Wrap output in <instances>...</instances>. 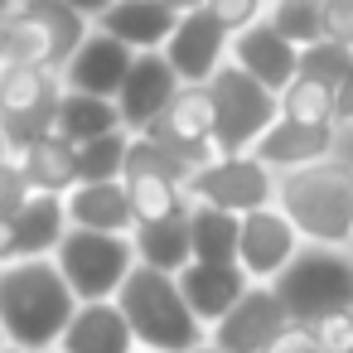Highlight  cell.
Listing matches in <instances>:
<instances>
[{
    "label": "cell",
    "instance_id": "1",
    "mask_svg": "<svg viewBox=\"0 0 353 353\" xmlns=\"http://www.w3.org/2000/svg\"><path fill=\"white\" fill-rule=\"evenodd\" d=\"M73 314L78 295L68 290L54 256H20L0 266V329L10 348L54 353Z\"/></svg>",
    "mask_w": 353,
    "mask_h": 353
},
{
    "label": "cell",
    "instance_id": "2",
    "mask_svg": "<svg viewBox=\"0 0 353 353\" xmlns=\"http://www.w3.org/2000/svg\"><path fill=\"white\" fill-rule=\"evenodd\" d=\"M276 208L290 218L300 242L348 247L353 242V165L319 160L276 179Z\"/></svg>",
    "mask_w": 353,
    "mask_h": 353
},
{
    "label": "cell",
    "instance_id": "3",
    "mask_svg": "<svg viewBox=\"0 0 353 353\" xmlns=\"http://www.w3.org/2000/svg\"><path fill=\"white\" fill-rule=\"evenodd\" d=\"M117 305H121V314L136 334V348H145V353H199L208 343V329L194 319L179 281L165 276V271L136 266L126 276Z\"/></svg>",
    "mask_w": 353,
    "mask_h": 353
},
{
    "label": "cell",
    "instance_id": "4",
    "mask_svg": "<svg viewBox=\"0 0 353 353\" xmlns=\"http://www.w3.org/2000/svg\"><path fill=\"white\" fill-rule=\"evenodd\" d=\"M276 300L285 305L290 324H319L329 314L353 310V256L343 247L300 242L295 261L271 281Z\"/></svg>",
    "mask_w": 353,
    "mask_h": 353
},
{
    "label": "cell",
    "instance_id": "5",
    "mask_svg": "<svg viewBox=\"0 0 353 353\" xmlns=\"http://www.w3.org/2000/svg\"><path fill=\"white\" fill-rule=\"evenodd\" d=\"M92 34V20L68 10L63 0H30L6 15L0 30V63H30L63 73V63L78 54V44Z\"/></svg>",
    "mask_w": 353,
    "mask_h": 353
},
{
    "label": "cell",
    "instance_id": "6",
    "mask_svg": "<svg viewBox=\"0 0 353 353\" xmlns=\"http://www.w3.org/2000/svg\"><path fill=\"white\" fill-rule=\"evenodd\" d=\"M208 97L218 112V131H213L218 155H252V145L281 121V97L266 92L256 78H247L237 63H223L213 73Z\"/></svg>",
    "mask_w": 353,
    "mask_h": 353
},
{
    "label": "cell",
    "instance_id": "7",
    "mask_svg": "<svg viewBox=\"0 0 353 353\" xmlns=\"http://www.w3.org/2000/svg\"><path fill=\"white\" fill-rule=\"evenodd\" d=\"M68 290L78 295V305H97V300H117L126 276L136 271V247L131 237L117 232H88V228H68V237L54 252Z\"/></svg>",
    "mask_w": 353,
    "mask_h": 353
},
{
    "label": "cell",
    "instance_id": "8",
    "mask_svg": "<svg viewBox=\"0 0 353 353\" xmlns=\"http://www.w3.org/2000/svg\"><path fill=\"white\" fill-rule=\"evenodd\" d=\"M63 83L49 68L30 63H0V145L20 155L25 145L54 136Z\"/></svg>",
    "mask_w": 353,
    "mask_h": 353
},
{
    "label": "cell",
    "instance_id": "9",
    "mask_svg": "<svg viewBox=\"0 0 353 353\" xmlns=\"http://www.w3.org/2000/svg\"><path fill=\"white\" fill-rule=\"evenodd\" d=\"M189 174H194V170H189L179 155H170L160 141L131 136L121 184H126L136 228H141V223H165V218L189 213Z\"/></svg>",
    "mask_w": 353,
    "mask_h": 353
},
{
    "label": "cell",
    "instance_id": "10",
    "mask_svg": "<svg viewBox=\"0 0 353 353\" xmlns=\"http://www.w3.org/2000/svg\"><path fill=\"white\" fill-rule=\"evenodd\" d=\"M189 203H208L232 218H247L256 208H276V174L256 155H218L189 174Z\"/></svg>",
    "mask_w": 353,
    "mask_h": 353
},
{
    "label": "cell",
    "instance_id": "11",
    "mask_svg": "<svg viewBox=\"0 0 353 353\" xmlns=\"http://www.w3.org/2000/svg\"><path fill=\"white\" fill-rule=\"evenodd\" d=\"M213 131H218V112H213L208 88H179V97L170 102V112H165L145 136L160 141L170 155H179L189 170H203L208 160H218Z\"/></svg>",
    "mask_w": 353,
    "mask_h": 353
},
{
    "label": "cell",
    "instance_id": "12",
    "mask_svg": "<svg viewBox=\"0 0 353 353\" xmlns=\"http://www.w3.org/2000/svg\"><path fill=\"white\" fill-rule=\"evenodd\" d=\"M285 329H290V314H285V305L276 300V290H271V285H252V290L208 329V343L223 348V353H266Z\"/></svg>",
    "mask_w": 353,
    "mask_h": 353
},
{
    "label": "cell",
    "instance_id": "13",
    "mask_svg": "<svg viewBox=\"0 0 353 353\" xmlns=\"http://www.w3.org/2000/svg\"><path fill=\"white\" fill-rule=\"evenodd\" d=\"M228 49H232V34L208 10H194V15H184L174 25V34H170V44L160 54H165V63L174 68V78L184 88H208L213 73L228 63Z\"/></svg>",
    "mask_w": 353,
    "mask_h": 353
},
{
    "label": "cell",
    "instance_id": "14",
    "mask_svg": "<svg viewBox=\"0 0 353 353\" xmlns=\"http://www.w3.org/2000/svg\"><path fill=\"white\" fill-rule=\"evenodd\" d=\"M300 252V232L281 208H256L242 218V242H237V266L247 271L252 285H271Z\"/></svg>",
    "mask_w": 353,
    "mask_h": 353
},
{
    "label": "cell",
    "instance_id": "15",
    "mask_svg": "<svg viewBox=\"0 0 353 353\" xmlns=\"http://www.w3.org/2000/svg\"><path fill=\"white\" fill-rule=\"evenodd\" d=\"M179 88H184V83L174 78V68L165 63V54H136L126 83H121V92H117L121 126H126L131 136H145V131L170 112V102L179 97Z\"/></svg>",
    "mask_w": 353,
    "mask_h": 353
},
{
    "label": "cell",
    "instance_id": "16",
    "mask_svg": "<svg viewBox=\"0 0 353 353\" xmlns=\"http://www.w3.org/2000/svg\"><path fill=\"white\" fill-rule=\"evenodd\" d=\"M131 63H136V54H131L126 44H117L112 34L92 30V34L78 44V54L63 63L59 83H63L68 92H88V97H107V102H117V92H121Z\"/></svg>",
    "mask_w": 353,
    "mask_h": 353
},
{
    "label": "cell",
    "instance_id": "17",
    "mask_svg": "<svg viewBox=\"0 0 353 353\" xmlns=\"http://www.w3.org/2000/svg\"><path fill=\"white\" fill-rule=\"evenodd\" d=\"M228 63H237L247 78H256V83H261L266 92H276V97L300 78V49L285 44L266 20L252 25V30H242V34H232Z\"/></svg>",
    "mask_w": 353,
    "mask_h": 353
},
{
    "label": "cell",
    "instance_id": "18",
    "mask_svg": "<svg viewBox=\"0 0 353 353\" xmlns=\"http://www.w3.org/2000/svg\"><path fill=\"white\" fill-rule=\"evenodd\" d=\"M174 25H179V15L165 6V0H112V6L92 20V30L112 34L131 54H160L170 44Z\"/></svg>",
    "mask_w": 353,
    "mask_h": 353
},
{
    "label": "cell",
    "instance_id": "19",
    "mask_svg": "<svg viewBox=\"0 0 353 353\" xmlns=\"http://www.w3.org/2000/svg\"><path fill=\"white\" fill-rule=\"evenodd\" d=\"M174 281H179L184 305L194 310V319H199L203 329H213V324L252 290V281H247L242 266H203V261H189Z\"/></svg>",
    "mask_w": 353,
    "mask_h": 353
},
{
    "label": "cell",
    "instance_id": "20",
    "mask_svg": "<svg viewBox=\"0 0 353 353\" xmlns=\"http://www.w3.org/2000/svg\"><path fill=\"white\" fill-rule=\"evenodd\" d=\"M54 353H136V334L117 300H97V305H78Z\"/></svg>",
    "mask_w": 353,
    "mask_h": 353
},
{
    "label": "cell",
    "instance_id": "21",
    "mask_svg": "<svg viewBox=\"0 0 353 353\" xmlns=\"http://www.w3.org/2000/svg\"><path fill=\"white\" fill-rule=\"evenodd\" d=\"M329 150H334V126H295V121H276L256 145H252V155L276 174H290V170H305V165H319V160H329Z\"/></svg>",
    "mask_w": 353,
    "mask_h": 353
},
{
    "label": "cell",
    "instance_id": "22",
    "mask_svg": "<svg viewBox=\"0 0 353 353\" xmlns=\"http://www.w3.org/2000/svg\"><path fill=\"white\" fill-rule=\"evenodd\" d=\"M68 228H88V232H117L131 237L136 232V213L126 199V184H78L68 199Z\"/></svg>",
    "mask_w": 353,
    "mask_h": 353
},
{
    "label": "cell",
    "instance_id": "23",
    "mask_svg": "<svg viewBox=\"0 0 353 353\" xmlns=\"http://www.w3.org/2000/svg\"><path fill=\"white\" fill-rule=\"evenodd\" d=\"M15 160H20V170H25V179H30L34 194L68 199V194L78 189V150H73L59 131L44 136V141H34V145H25Z\"/></svg>",
    "mask_w": 353,
    "mask_h": 353
},
{
    "label": "cell",
    "instance_id": "24",
    "mask_svg": "<svg viewBox=\"0 0 353 353\" xmlns=\"http://www.w3.org/2000/svg\"><path fill=\"white\" fill-rule=\"evenodd\" d=\"M131 247H136V266L179 276V271L194 261V247H189V213L165 218V223H141V228L131 232Z\"/></svg>",
    "mask_w": 353,
    "mask_h": 353
},
{
    "label": "cell",
    "instance_id": "25",
    "mask_svg": "<svg viewBox=\"0 0 353 353\" xmlns=\"http://www.w3.org/2000/svg\"><path fill=\"white\" fill-rule=\"evenodd\" d=\"M10 223H15L20 256H54L59 242L68 237V203L54 194H34Z\"/></svg>",
    "mask_w": 353,
    "mask_h": 353
},
{
    "label": "cell",
    "instance_id": "26",
    "mask_svg": "<svg viewBox=\"0 0 353 353\" xmlns=\"http://www.w3.org/2000/svg\"><path fill=\"white\" fill-rule=\"evenodd\" d=\"M237 242H242V218L208 208V203H189V247L194 261L203 266H237Z\"/></svg>",
    "mask_w": 353,
    "mask_h": 353
},
{
    "label": "cell",
    "instance_id": "27",
    "mask_svg": "<svg viewBox=\"0 0 353 353\" xmlns=\"http://www.w3.org/2000/svg\"><path fill=\"white\" fill-rule=\"evenodd\" d=\"M54 131H59L68 145H88V141H102V136L126 131V126H121L117 102H107V97H88V92H68V88H63Z\"/></svg>",
    "mask_w": 353,
    "mask_h": 353
},
{
    "label": "cell",
    "instance_id": "28",
    "mask_svg": "<svg viewBox=\"0 0 353 353\" xmlns=\"http://www.w3.org/2000/svg\"><path fill=\"white\" fill-rule=\"evenodd\" d=\"M78 150V184H117L126 174V150H131V131H112L102 141L73 145Z\"/></svg>",
    "mask_w": 353,
    "mask_h": 353
},
{
    "label": "cell",
    "instance_id": "29",
    "mask_svg": "<svg viewBox=\"0 0 353 353\" xmlns=\"http://www.w3.org/2000/svg\"><path fill=\"white\" fill-rule=\"evenodd\" d=\"M266 25L285 44H295V49H310V44L324 39V25H319V6H314V0H271V6H266Z\"/></svg>",
    "mask_w": 353,
    "mask_h": 353
},
{
    "label": "cell",
    "instance_id": "30",
    "mask_svg": "<svg viewBox=\"0 0 353 353\" xmlns=\"http://www.w3.org/2000/svg\"><path fill=\"white\" fill-rule=\"evenodd\" d=\"M281 117L295 121V126H334V88L295 78L281 92Z\"/></svg>",
    "mask_w": 353,
    "mask_h": 353
},
{
    "label": "cell",
    "instance_id": "31",
    "mask_svg": "<svg viewBox=\"0 0 353 353\" xmlns=\"http://www.w3.org/2000/svg\"><path fill=\"white\" fill-rule=\"evenodd\" d=\"M348 63H353V49L329 44V39H319V44L300 49V78L324 83V88H339V83H343V73H348Z\"/></svg>",
    "mask_w": 353,
    "mask_h": 353
},
{
    "label": "cell",
    "instance_id": "32",
    "mask_svg": "<svg viewBox=\"0 0 353 353\" xmlns=\"http://www.w3.org/2000/svg\"><path fill=\"white\" fill-rule=\"evenodd\" d=\"M30 199H34V189H30L20 160H15L10 150H0V218H15Z\"/></svg>",
    "mask_w": 353,
    "mask_h": 353
},
{
    "label": "cell",
    "instance_id": "33",
    "mask_svg": "<svg viewBox=\"0 0 353 353\" xmlns=\"http://www.w3.org/2000/svg\"><path fill=\"white\" fill-rule=\"evenodd\" d=\"M266 6H271V0H208L203 10H208L228 34H242V30H252V25L266 20Z\"/></svg>",
    "mask_w": 353,
    "mask_h": 353
},
{
    "label": "cell",
    "instance_id": "34",
    "mask_svg": "<svg viewBox=\"0 0 353 353\" xmlns=\"http://www.w3.org/2000/svg\"><path fill=\"white\" fill-rule=\"evenodd\" d=\"M310 329H314V339H319L324 353H353V310L329 314V319H319V324H310Z\"/></svg>",
    "mask_w": 353,
    "mask_h": 353
},
{
    "label": "cell",
    "instance_id": "35",
    "mask_svg": "<svg viewBox=\"0 0 353 353\" xmlns=\"http://www.w3.org/2000/svg\"><path fill=\"white\" fill-rule=\"evenodd\" d=\"M319 25H324L329 44L353 49V0H329V6H319Z\"/></svg>",
    "mask_w": 353,
    "mask_h": 353
},
{
    "label": "cell",
    "instance_id": "36",
    "mask_svg": "<svg viewBox=\"0 0 353 353\" xmlns=\"http://www.w3.org/2000/svg\"><path fill=\"white\" fill-rule=\"evenodd\" d=\"M266 353H324V348H319V339H314V329H310V324H290V329H285Z\"/></svg>",
    "mask_w": 353,
    "mask_h": 353
},
{
    "label": "cell",
    "instance_id": "37",
    "mask_svg": "<svg viewBox=\"0 0 353 353\" xmlns=\"http://www.w3.org/2000/svg\"><path fill=\"white\" fill-rule=\"evenodd\" d=\"M334 121H353V63H348L343 83L334 88Z\"/></svg>",
    "mask_w": 353,
    "mask_h": 353
},
{
    "label": "cell",
    "instance_id": "38",
    "mask_svg": "<svg viewBox=\"0 0 353 353\" xmlns=\"http://www.w3.org/2000/svg\"><path fill=\"white\" fill-rule=\"evenodd\" d=\"M6 261H20V242H15V223L0 218V266Z\"/></svg>",
    "mask_w": 353,
    "mask_h": 353
},
{
    "label": "cell",
    "instance_id": "39",
    "mask_svg": "<svg viewBox=\"0 0 353 353\" xmlns=\"http://www.w3.org/2000/svg\"><path fill=\"white\" fill-rule=\"evenodd\" d=\"M63 6H68V10H78L83 20H97V15L112 6V0H63Z\"/></svg>",
    "mask_w": 353,
    "mask_h": 353
},
{
    "label": "cell",
    "instance_id": "40",
    "mask_svg": "<svg viewBox=\"0 0 353 353\" xmlns=\"http://www.w3.org/2000/svg\"><path fill=\"white\" fill-rule=\"evenodd\" d=\"M165 6H170V10H174V15L184 20V15H194V10H203V6H208V0H165Z\"/></svg>",
    "mask_w": 353,
    "mask_h": 353
},
{
    "label": "cell",
    "instance_id": "41",
    "mask_svg": "<svg viewBox=\"0 0 353 353\" xmlns=\"http://www.w3.org/2000/svg\"><path fill=\"white\" fill-rule=\"evenodd\" d=\"M6 6H10V10H20V6H30V0H6Z\"/></svg>",
    "mask_w": 353,
    "mask_h": 353
},
{
    "label": "cell",
    "instance_id": "42",
    "mask_svg": "<svg viewBox=\"0 0 353 353\" xmlns=\"http://www.w3.org/2000/svg\"><path fill=\"white\" fill-rule=\"evenodd\" d=\"M199 353H223V348H213V343H203V348H199Z\"/></svg>",
    "mask_w": 353,
    "mask_h": 353
},
{
    "label": "cell",
    "instance_id": "43",
    "mask_svg": "<svg viewBox=\"0 0 353 353\" xmlns=\"http://www.w3.org/2000/svg\"><path fill=\"white\" fill-rule=\"evenodd\" d=\"M0 15H10V6H6V0H0Z\"/></svg>",
    "mask_w": 353,
    "mask_h": 353
},
{
    "label": "cell",
    "instance_id": "44",
    "mask_svg": "<svg viewBox=\"0 0 353 353\" xmlns=\"http://www.w3.org/2000/svg\"><path fill=\"white\" fill-rule=\"evenodd\" d=\"M0 353H20V348H10V343H6V348H0Z\"/></svg>",
    "mask_w": 353,
    "mask_h": 353
},
{
    "label": "cell",
    "instance_id": "45",
    "mask_svg": "<svg viewBox=\"0 0 353 353\" xmlns=\"http://www.w3.org/2000/svg\"><path fill=\"white\" fill-rule=\"evenodd\" d=\"M0 348H6V329H0Z\"/></svg>",
    "mask_w": 353,
    "mask_h": 353
},
{
    "label": "cell",
    "instance_id": "46",
    "mask_svg": "<svg viewBox=\"0 0 353 353\" xmlns=\"http://www.w3.org/2000/svg\"><path fill=\"white\" fill-rule=\"evenodd\" d=\"M314 6H329V0H314Z\"/></svg>",
    "mask_w": 353,
    "mask_h": 353
},
{
    "label": "cell",
    "instance_id": "47",
    "mask_svg": "<svg viewBox=\"0 0 353 353\" xmlns=\"http://www.w3.org/2000/svg\"><path fill=\"white\" fill-rule=\"evenodd\" d=\"M136 353H145V348H136Z\"/></svg>",
    "mask_w": 353,
    "mask_h": 353
}]
</instances>
